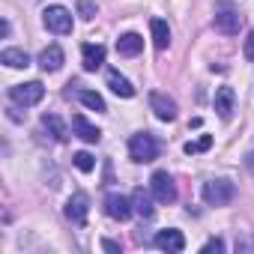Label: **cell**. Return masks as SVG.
Masks as SVG:
<instances>
[{
	"label": "cell",
	"instance_id": "26",
	"mask_svg": "<svg viewBox=\"0 0 254 254\" xmlns=\"http://www.w3.org/2000/svg\"><path fill=\"white\" fill-rule=\"evenodd\" d=\"M209 251H224V242H221V239H209V242L203 245V254H209Z\"/></svg>",
	"mask_w": 254,
	"mask_h": 254
},
{
	"label": "cell",
	"instance_id": "1",
	"mask_svg": "<svg viewBox=\"0 0 254 254\" xmlns=\"http://www.w3.org/2000/svg\"><path fill=\"white\" fill-rule=\"evenodd\" d=\"M129 156H132V162H153V159H159V141L150 135V132H138V135H132L129 138Z\"/></svg>",
	"mask_w": 254,
	"mask_h": 254
},
{
	"label": "cell",
	"instance_id": "8",
	"mask_svg": "<svg viewBox=\"0 0 254 254\" xmlns=\"http://www.w3.org/2000/svg\"><path fill=\"white\" fill-rule=\"evenodd\" d=\"M212 27H215L218 33H224V36H233V33H239V27H242V15L233 12V9H218L215 18H212Z\"/></svg>",
	"mask_w": 254,
	"mask_h": 254
},
{
	"label": "cell",
	"instance_id": "18",
	"mask_svg": "<svg viewBox=\"0 0 254 254\" xmlns=\"http://www.w3.org/2000/svg\"><path fill=\"white\" fill-rule=\"evenodd\" d=\"M0 63L9 66V69H27V66H30V57H27V51H21V48H6L3 54H0Z\"/></svg>",
	"mask_w": 254,
	"mask_h": 254
},
{
	"label": "cell",
	"instance_id": "2",
	"mask_svg": "<svg viewBox=\"0 0 254 254\" xmlns=\"http://www.w3.org/2000/svg\"><path fill=\"white\" fill-rule=\"evenodd\" d=\"M233 194H236V189H233L230 180H209V183H203V200L209 206H227L233 200Z\"/></svg>",
	"mask_w": 254,
	"mask_h": 254
},
{
	"label": "cell",
	"instance_id": "15",
	"mask_svg": "<svg viewBox=\"0 0 254 254\" xmlns=\"http://www.w3.org/2000/svg\"><path fill=\"white\" fill-rule=\"evenodd\" d=\"M81 57H84V69L87 72H96L105 63V48L102 45H84L81 48Z\"/></svg>",
	"mask_w": 254,
	"mask_h": 254
},
{
	"label": "cell",
	"instance_id": "16",
	"mask_svg": "<svg viewBox=\"0 0 254 254\" xmlns=\"http://www.w3.org/2000/svg\"><path fill=\"white\" fill-rule=\"evenodd\" d=\"M150 30H153V45H156V51H165V48L171 45V30H168V21L153 18V21H150Z\"/></svg>",
	"mask_w": 254,
	"mask_h": 254
},
{
	"label": "cell",
	"instance_id": "6",
	"mask_svg": "<svg viewBox=\"0 0 254 254\" xmlns=\"http://www.w3.org/2000/svg\"><path fill=\"white\" fill-rule=\"evenodd\" d=\"M87 212H90V197H87L84 191H75V194L66 200V218H69L72 224L84 227V224H87Z\"/></svg>",
	"mask_w": 254,
	"mask_h": 254
},
{
	"label": "cell",
	"instance_id": "22",
	"mask_svg": "<svg viewBox=\"0 0 254 254\" xmlns=\"http://www.w3.org/2000/svg\"><path fill=\"white\" fill-rule=\"evenodd\" d=\"M209 147H212V135H200L197 141H189L186 144V153L189 156H197V153H206Z\"/></svg>",
	"mask_w": 254,
	"mask_h": 254
},
{
	"label": "cell",
	"instance_id": "28",
	"mask_svg": "<svg viewBox=\"0 0 254 254\" xmlns=\"http://www.w3.org/2000/svg\"><path fill=\"white\" fill-rule=\"evenodd\" d=\"M245 168L254 174V153H248V156H245Z\"/></svg>",
	"mask_w": 254,
	"mask_h": 254
},
{
	"label": "cell",
	"instance_id": "25",
	"mask_svg": "<svg viewBox=\"0 0 254 254\" xmlns=\"http://www.w3.org/2000/svg\"><path fill=\"white\" fill-rule=\"evenodd\" d=\"M242 54H245L248 60H254V33H248V39H245V45H242Z\"/></svg>",
	"mask_w": 254,
	"mask_h": 254
},
{
	"label": "cell",
	"instance_id": "11",
	"mask_svg": "<svg viewBox=\"0 0 254 254\" xmlns=\"http://www.w3.org/2000/svg\"><path fill=\"white\" fill-rule=\"evenodd\" d=\"M215 111L221 120H230L233 111H236V96H233V87H218L215 90Z\"/></svg>",
	"mask_w": 254,
	"mask_h": 254
},
{
	"label": "cell",
	"instance_id": "27",
	"mask_svg": "<svg viewBox=\"0 0 254 254\" xmlns=\"http://www.w3.org/2000/svg\"><path fill=\"white\" fill-rule=\"evenodd\" d=\"M102 248H105V251H111V254H117V251H120V245H117V242H111V239H102Z\"/></svg>",
	"mask_w": 254,
	"mask_h": 254
},
{
	"label": "cell",
	"instance_id": "24",
	"mask_svg": "<svg viewBox=\"0 0 254 254\" xmlns=\"http://www.w3.org/2000/svg\"><path fill=\"white\" fill-rule=\"evenodd\" d=\"M78 12H81V18H93L96 15V6H93V0H78Z\"/></svg>",
	"mask_w": 254,
	"mask_h": 254
},
{
	"label": "cell",
	"instance_id": "19",
	"mask_svg": "<svg viewBox=\"0 0 254 254\" xmlns=\"http://www.w3.org/2000/svg\"><path fill=\"white\" fill-rule=\"evenodd\" d=\"M108 87H111L117 96H123V99H132V96H135V87L126 81L117 69H111V72H108Z\"/></svg>",
	"mask_w": 254,
	"mask_h": 254
},
{
	"label": "cell",
	"instance_id": "14",
	"mask_svg": "<svg viewBox=\"0 0 254 254\" xmlns=\"http://www.w3.org/2000/svg\"><path fill=\"white\" fill-rule=\"evenodd\" d=\"M39 66H42L45 72H57V69L63 66V48H60V45H48V48L39 54Z\"/></svg>",
	"mask_w": 254,
	"mask_h": 254
},
{
	"label": "cell",
	"instance_id": "21",
	"mask_svg": "<svg viewBox=\"0 0 254 254\" xmlns=\"http://www.w3.org/2000/svg\"><path fill=\"white\" fill-rule=\"evenodd\" d=\"M78 102L87 105V108H93V111H99V114L108 111V108H105V99H102L99 93H93V90H78Z\"/></svg>",
	"mask_w": 254,
	"mask_h": 254
},
{
	"label": "cell",
	"instance_id": "3",
	"mask_svg": "<svg viewBox=\"0 0 254 254\" xmlns=\"http://www.w3.org/2000/svg\"><path fill=\"white\" fill-rule=\"evenodd\" d=\"M42 21H45V27H48L51 33H57V36L72 33V12H69L66 6H48V9L42 12Z\"/></svg>",
	"mask_w": 254,
	"mask_h": 254
},
{
	"label": "cell",
	"instance_id": "12",
	"mask_svg": "<svg viewBox=\"0 0 254 254\" xmlns=\"http://www.w3.org/2000/svg\"><path fill=\"white\" fill-rule=\"evenodd\" d=\"M156 248L177 254V251H183V248H186V236H183L180 230H162V233L156 236Z\"/></svg>",
	"mask_w": 254,
	"mask_h": 254
},
{
	"label": "cell",
	"instance_id": "5",
	"mask_svg": "<svg viewBox=\"0 0 254 254\" xmlns=\"http://www.w3.org/2000/svg\"><path fill=\"white\" fill-rule=\"evenodd\" d=\"M150 189H153V197L159 203H174L177 200V186H174L168 171H156L153 180H150Z\"/></svg>",
	"mask_w": 254,
	"mask_h": 254
},
{
	"label": "cell",
	"instance_id": "17",
	"mask_svg": "<svg viewBox=\"0 0 254 254\" xmlns=\"http://www.w3.org/2000/svg\"><path fill=\"white\" fill-rule=\"evenodd\" d=\"M132 206H135V212L141 215V218H153L156 215V206H153V200H150V194L144 191V189H135V194H132Z\"/></svg>",
	"mask_w": 254,
	"mask_h": 254
},
{
	"label": "cell",
	"instance_id": "7",
	"mask_svg": "<svg viewBox=\"0 0 254 254\" xmlns=\"http://www.w3.org/2000/svg\"><path fill=\"white\" fill-rule=\"evenodd\" d=\"M105 212L114 218V221H126V218H129L132 212H135V206H132V200L129 197H123V194H108L105 197Z\"/></svg>",
	"mask_w": 254,
	"mask_h": 254
},
{
	"label": "cell",
	"instance_id": "10",
	"mask_svg": "<svg viewBox=\"0 0 254 254\" xmlns=\"http://www.w3.org/2000/svg\"><path fill=\"white\" fill-rule=\"evenodd\" d=\"M72 132H75L81 141H87V144H99V138H102V132L96 129V126H93L87 117H81V114L72 117Z\"/></svg>",
	"mask_w": 254,
	"mask_h": 254
},
{
	"label": "cell",
	"instance_id": "13",
	"mask_svg": "<svg viewBox=\"0 0 254 254\" xmlns=\"http://www.w3.org/2000/svg\"><path fill=\"white\" fill-rule=\"evenodd\" d=\"M141 48H144V39L138 33H126L117 39V54H123V57H135V54H141Z\"/></svg>",
	"mask_w": 254,
	"mask_h": 254
},
{
	"label": "cell",
	"instance_id": "23",
	"mask_svg": "<svg viewBox=\"0 0 254 254\" xmlns=\"http://www.w3.org/2000/svg\"><path fill=\"white\" fill-rule=\"evenodd\" d=\"M72 162H75V168H78V171H84V174H90V171L96 168V159H93L90 153H75V156H72Z\"/></svg>",
	"mask_w": 254,
	"mask_h": 254
},
{
	"label": "cell",
	"instance_id": "4",
	"mask_svg": "<svg viewBox=\"0 0 254 254\" xmlns=\"http://www.w3.org/2000/svg\"><path fill=\"white\" fill-rule=\"evenodd\" d=\"M42 96H45V87H42L39 81H27V84H15V87H9V99L18 102V105H24V108L42 102Z\"/></svg>",
	"mask_w": 254,
	"mask_h": 254
},
{
	"label": "cell",
	"instance_id": "9",
	"mask_svg": "<svg viewBox=\"0 0 254 254\" xmlns=\"http://www.w3.org/2000/svg\"><path fill=\"white\" fill-rule=\"evenodd\" d=\"M150 108L156 111L159 120H168L171 123L177 117V102L171 96H165V93H150Z\"/></svg>",
	"mask_w": 254,
	"mask_h": 254
},
{
	"label": "cell",
	"instance_id": "20",
	"mask_svg": "<svg viewBox=\"0 0 254 254\" xmlns=\"http://www.w3.org/2000/svg\"><path fill=\"white\" fill-rule=\"evenodd\" d=\"M42 129L51 132L54 141H66V138H69V135H66V126H63V120H60L57 114H42Z\"/></svg>",
	"mask_w": 254,
	"mask_h": 254
}]
</instances>
